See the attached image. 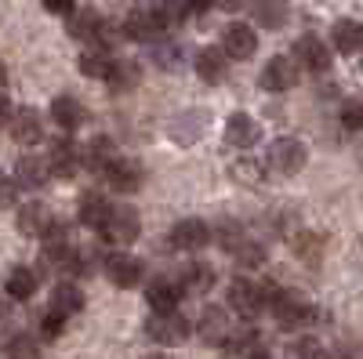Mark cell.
<instances>
[{"instance_id": "6da1fadb", "label": "cell", "mask_w": 363, "mask_h": 359, "mask_svg": "<svg viewBox=\"0 0 363 359\" xmlns=\"http://www.w3.org/2000/svg\"><path fill=\"white\" fill-rule=\"evenodd\" d=\"M262 290H265V305L272 309V316H277V323L284 331H298V326H306L313 319V305L301 294L277 290V287H262Z\"/></svg>"}, {"instance_id": "7a4b0ae2", "label": "cell", "mask_w": 363, "mask_h": 359, "mask_svg": "<svg viewBox=\"0 0 363 359\" xmlns=\"http://www.w3.org/2000/svg\"><path fill=\"white\" fill-rule=\"evenodd\" d=\"M138 232H142V218H138V211H135L131 203H116V207H109V215H106V222H102V236L109 239L113 247H128V244H135Z\"/></svg>"}, {"instance_id": "3957f363", "label": "cell", "mask_w": 363, "mask_h": 359, "mask_svg": "<svg viewBox=\"0 0 363 359\" xmlns=\"http://www.w3.org/2000/svg\"><path fill=\"white\" fill-rule=\"evenodd\" d=\"M145 334L160 345H182L189 338V319L178 312H153L145 323Z\"/></svg>"}, {"instance_id": "277c9868", "label": "cell", "mask_w": 363, "mask_h": 359, "mask_svg": "<svg viewBox=\"0 0 363 359\" xmlns=\"http://www.w3.org/2000/svg\"><path fill=\"white\" fill-rule=\"evenodd\" d=\"M229 309L240 312L244 319H255L265 309V290L255 280H233L229 283Z\"/></svg>"}, {"instance_id": "5b68a950", "label": "cell", "mask_w": 363, "mask_h": 359, "mask_svg": "<svg viewBox=\"0 0 363 359\" xmlns=\"http://www.w3.org/2000/svg\"><path fill=\"white\" fill-rule=\"evenodd\" d=\"M269 167L277 174H298L306 167V145L298 138H277L269 149Z\"/></svg>"}, {"instance_id": "8992f818", "label": "cell", "mask_w": 363, "mask_h": 359, "mask_svg": "<svg viewBox=\"0 0 363 359\" xmlns=\"http://www.w3.org/2000/svg\"><path fill=\"white\" fill-rule=\"evenodd\" d=\"M164 29H167V18H164L160 8H138V11H131L128 22H124V33H128L131 40H157Z\"/></svg>"}, {"instance_id": "52a82bcc", "label": "cell", "mask_w": 363, "mask_h": 359, "mask_svg": "<svg viewBox=\"0 0 363 359\" xmlns=\"http://www.w3.org/2000/svg\"><path fill=\"white\" fill-rule=\"evenodd\" d=\"M106 276H109L113 287L131 290V287L142 283L145 268H142V261H138L135 254H109V261H106Z\"/></svg>"}, {"instance_id": "ba28073f", "label": "cell", "mask_w": 363, "mask_h": 359, "mask_svg": "<svg viewBox=\"0 0 363 359\" xmlns=\"http://www.w3.org/2000/svg\"><path fill=\"white\" fill-rule=\"evenodd\" d=\"M298 84V62L287 55H277L269 58V66L262 69V87L265 91H291V87Z\"/></svg>"}, {"instance_id": "9c48e42d", "label": "cell", "mask_w": 363, "mask_h": 359, "mask_svg": "<svg viewBox=\"0 0 363 359\" xmlns=\"http://www.w3.org/2000/svg\"><path fill=\"white\" fill-rule=\"evenodd\" d=\"M171 244L178 251H203L211 244V225L200 222V218H182L174 229H171Z\"/></svg>"}, {"instance_id": "30bf717a", "label": "cell", "mask_w": 363, "mask_h": 359, "mask_svg": "<svg viewBox=\"0 0 363 359\" xmlns=\"http://www.w3.org/2000/svg\"><path fill=\"white\" fill-rule=\"evenodd\" d=\"M294 62L301 69H309V73H327L330 69V51H327V44L320 37L309 33V37H301L294 44Z\"/></svg>"}, {"instance_id": "8fae6325", "label": "cell", "mask_w": 363, "mask_h": 359, "mask_svg": "<svg viewBox=\"0 0 363 359\" xmlns=\"http://www.w3.org/2000/svg\"><path fill=\"white\" fill-rule=\"evenodd\" d=\"M196 334L207 341V345H225L229 334H233V323H229V312L218 309V305H211L200 312V323H196Z\"/></svg>"}, {"instance_id": "7c38bea8", "label": "cell", "mask_w": 363, "mask_h": 359, "mask_svg": "<svg viewBox=\"0 0 363 359\" xmlns=\"http://www.w3.org/2000/svg\"><path fill=\"white\" fill-rule=\"evenodd\" d=\"M106 178H109V186H113L116 193H138L142 182H145V171H142V164H135V160L116 156V160L106 167Z\"/></svg>"}, {"instance_id": "4fadbf2b", "label": "cell", "mask_w": 363, "mask_h": 359, "mask_svg": "<svg viewBox=\"0 0 363 359\" xmlns=\"http://www.w3.org/2000/svg\"><path fill=\"white\" fill-rule=\"evenodd\" d=\"M222 51H225V58H251L258 51V33L247 22H233L222 37Z\"/></svg>"}, {"instance_id": "5bb4252c", "label": "cell", "mask_w": 363, "mask_h": 359, "mask_svg": "<svg viewBox=\"0 0 363 359\" xmlns=\"http://www.w3.org/2000/svg\"><path fill=\"white\" fill-rule=\"evenodd\" d=\"M193 66H196V76L203 84H222L225 73H229V58H225L222 47H203V51H196V62Z\"/></svg>"}, {"instance_id": "9a60e30c", "label": "cell", "mask_w": 363, "mask_h": 359, "mask_svg": "<svg viewBox=\"0 0 363 359\" xmlns=\"http://www.w3.org/2000/svg\"><path fill=\"white\" fill-rule=\"evenodd\" d=\"M8 127H11V138H15L18 145H33V142L44 138V124H40L37 109H18V113H11Z\"/></svg>"}, {"instance_id": "2e32d148", "label": "cell", "mask_w": 363, "mask_h": 359, "mask_svg": "<svg viewBox=\"0 0 363 359\" xmlns=\"http://www.w3.org/2000/svg\"><path fill=\"white\" fill-rule=\"evenodd\" d=\"M258 138H262V127L255 124L247 113H233V116L225 120V142H229V145L247 149V145H255Z\"/></svg>"}, {"instance_id": "e0dca14e", "label": "cell", "mask_w": 363, "mask_h": 359, "mask_svg": "<svg viewBox=\"0 0 363 359\" xmlns=\"http://www.w3.org/2000/svg\"><path fill=\"white\" fill-rule=\"evenodd\" d=\"M48 167H51V178H73L77 167H80V156H77V145L69 138L55 142V149L48 153Z\"/></svg>"}, {"instance_id": "ac0fdd59", "label": "cell", "mask_w": 363, "mask_h": 359, "mask_svg": "<svg viewBox=\"0 0 363 359\" xmlns=\"http://www.w3.org/2000/svg\"><path fill=\"white\" fill-rule=\"evenodd\" d=\"M66 29H69L77 40H99V37H102V29H106V22H102V15H99L95 8H80V11L69 15Z\"/></svg>"}, {"instance_id": "d6986e66", "label": "cell", "mask_w": 363, "mask_h": 359, "mask_svg": "<svg viewBox=\"0 0 363 359\" xmlns=\"http://www.w3.org/2000/svg\"><path fill=\"white\" fill-rule=\"evenodd\" d=\"M80 309H84V294H80L77 283H58V287L51 290V309H48V312L69 319V316H77Z\"/></svg>"}, {"instance_id": "ffe728a7", "label": "cell", "mask_w": 363, "mask_h": 359, "mask_svg": "<svg viewBox=\"0 0 363 359\" xmlns=\"http://www.w3.org/2000/svg\"><path fill=\"white\" fill-rule=\"evenodd\" d=\"M51 120L62 131H77L84 120H87V113H84V106L77 102V98H69V95H58L55 102H51Z\"/></svg>"}, {"instance_id": "44dd1931", "label": "cell", "mask_w": 363, "mask_h": 359, "mask_svg": "<svg viewBox=\"0 0 363 359\" xmlns=\"http://www.w3.org/2000/svg\"><path fill=\"white\" fill-rule=\"evenodd\" d=\"M51 222H55L51 211H48L44 203H37V200L26 203L22 211H18V232H22V236H44V232L51 229Z\"/></svg>"}, {"instance_id": "7402d4cb", "label": "cell", "mask_w": 363, "mask_h": 359, "mask_svg": "<svg viewBox=\"0 0 363 359\" xmlns=\"http://www.w3.org/2000/svg\"><path fill=\"white\" fill-rule=\"evenodd\" d=\"M178 297H182V287L171 283V280H153V283L145 287V302H149V309H153V312H174Z\"/></svg>"}, {"instance_id": "603a6c76", "label": "cell", "mask_w": 363, "mask_h": 359, "mask_svg": "<svg viewBox=\"0 0 363 359\" xmlns=\"http://www.w3.org/2000/svg\"><path fill=\"white\" fill-rule=\"evenodd\" d=\"M106 80H109L113 91H131V87H138V80H142V66L135 62V58H113Z\"/></svg>"}, {"instance_id": "cb8c5ba5", "label": "cell", "mask_w": 363, "mask_h": 359, "mask_svg": "<svg viewBox=\"0 0 363 359\" xmlns=\"http://www.w3.org/2000/svg\"><path fill=\"white\" fill-rule=\"evenodd\" d=\"M51 178V167H48V156H22L18 167H15V182L26 186V189H37Z\"/></svg>"}, {"instance_id": "d4e9b609", "label": "cell", "mask_w": 363, "mask_h": 359, "mask_svg": "<svg viewBox=\"0 0 363 359\" xmlns=\"http://www.w3.org/2000/svg\"><path fill=\"white\" fill-rule=\"evenodd\" d=\"M37 273L33 268H26V265H15L11 273H8V280H4V290L15 297V302H26V297H33L37 294Z\"/></svg>"}, {"instance_id": "484cf974", "label": "cell", "mask_w": 363, "mask_h": 359, "mask_svg": "<svg viewBox=\"0 0 363 359\" xmlns=\"http://www.w3.org/2000/svg\"><path fill=\"white\" fill-rule=\"evenodd\" d=\"M335 47L342 51V55H356V51H363V25L359 22H352V18H342V22H335Z\"/></svg>"}, {"instance_id": "4316f807", "label": "cell", "mask_w": 363, "mask_h": 359, "mask_svg": "<svg viewBox=\"0 0 363 359\" xmlns=\"http://www.w3.org/2000/svg\"><path fill=\"white\" fill-rule=\"evenodd\" d=\"M287 18H291L287 0H255V22H262L265 29H280Z\"/></svg>"}, {"instance_id": "83f0119b", "label": "cell", "mask_w": 363, "mask_h": 359, "mask_svg": "<svg viewBox=\"0 0 363 359\" xmlns=\"http://www.w3.org/2000/svg\"><path fill=\"white\" fill-rule=\"evenodd\" d=\"M106 215H109V203H106V196H99V193H84V196H80V211H77L80 225L102 229Z\"/></svg>"}, {"instance_id": "f1b7e54d", "label": "cell", "mask_w": 363, "mask_h": 359, "mask_svg": "<svg viewBox=\"0 0 363 359\" xmlns=\"http://www.w3.org/2000/svg\"><path fill=\"white\" fill-rule=\"evenodd\" d=\"M211 287H215V268L196 261L186 268V276H182V290H189V294H207Z\"/></svg>"}, {"instance_id": "f546056e", "label": "cell", "mask_w": 363, "mask_h": 359, "mask_svg": "<svg viewBox=\"0 0 363 359\" xmlns=\"http://www.w3.org/2000/svg\"><path fill=\"white\" fill-rule=\"evenodd\" d=\"M109 66H113V58H109V47H87L84 55H80V73H87V76H99V80H106V73H109Z\"/></svg>"}, {"instance_id": "4dcf8cb0", "label": "cell", "mask_w": 363, "mask_h": 359, "mask_svg": "<svg viewBox=\"0 0 363 359\" xmlns=\"http://www.w3.org/2000/svg\"><path fill=\"white\" fill-rule=\"evenodd\" d=\"M116 160V149H113V142L109 138H95L87 145V164H91V171H102L106 174V167Z\"/></svg>"}, {"instance_id": "1f68e13d", "label": "cell", "mask_w": 363, "mask_h": 359, "mask_svg": "<svg viewBox=\"0 0 363 359\" xmlns=\"http://www.w3.org/2000/svg\"><path fill=\"white\" fill-rule=\"evenodd\" d=\"M233 258H236L240 265H247V268H255V265H262V261H265L262 247H258V244H251L247 236H244V239H240V244L233 247Z\"/></svg>"}, {"instance_id": "d6a6232c", "label": "cell", "mask_w": 363, "mask_h": 359, "mask_svg": "<svg viewBox=\"0 0 363 359\" xmlns=\"http://www.w3.org/2000/svg\"><path fill=\"white\" fill-rule=\"evenodd\" d=\"M342 124L349 131H363V98H349L342 106Z\"/></svg>"}, {"instance_id": "836d02e7", "label": "cell", "mask_w": 363, "mask_h": 359, "mask_svg": "<svg viewBox=\"0 0 363 359\" xmlns=\"http://www.w3.org/2000/svg\"><path fill=\"white\" fill-rule=\"evenodd\" d=\"M15 203H18V182L8 174H0V211H8Z\"/></svg>"}, {"instance_id": "e575fe53", "label": "cell", "mask_w": 363, "mask_h": 359, "mask_svg": "<svg viewBox=\"0 0 363 359\" xmlns=\"http://www.w3.org/2000/svg\"><path fill=\"white\" fill-rule=\"evenodd\" d=\"M62 326H66V319H62V316H55V312H48V316L40 319L44 338H58V334H62Z\"/></svg>"}, {"instance_id": "d590c367", "label": "cell", "mask_w": 363, "mask_h": 359, "mask_svg": "<svg viewBox=\"0 0 363 359\" xmlns=\"http://www.w3.org/2000/svg\"><path fill=\"white\" fill-rule=\"evenodd\" d=\"M294 359H320V345L316 341H298L294 345Z\"/></svg>"}, {"instance_id": "8d00e7d4", "label": "cell", "mask_w": 363, "mask_h": 359, "mask_svg": "<svg viewBox=\"0 0 363 359\" xmlns=\"http://www.w3.org/2000/svg\"><path fill=\"white\" fill-rule=\"evenodd\" d=\"M11 348H15V355H11V359H37V348L29 345V338H18Z\"/></svg>"}, {"instance_id": "74e56055", "label": "cell", "mask_w": 363, "mask_h": 359, "mask_svg": "<svg viewBox=\"0 0 363 359\" xmlns=\"http://www.w3.org/2000/svg\"><path fill=\"white\" fill-rule=\"evenodd\" d=\"M73 4H77V0H44V8H48L51 15H69Z\"/></svg>"}, {"instance_id": "f35d334b", "label": "cell", "mask_w": 363, "mask_h": 359, "mask_svg": "<svg viewBox=\"0 0 363 359\" xmlns=\"http://www.w3.org/2000/svg\"><path fill=\"white\" fill-rule=\"evenodd\" d=\"M174 51H178V47H171V44L157 47V62H160V66H174V62H178V58H174Z\"/></svg>"}, {"instance_id": "ab89813d", "label": "cell", "mask_w": 363, "mask_h": 359, "mask_svg": "<svg viewBox=\"0 0 363 359\" xmlns=\"http://www.w3.org/2000/svg\"><path fill=\"white\" fill-rule=\"evenodd\" d=\"M11 120V106H8V95H0V127Z\"/></svg>"}, {"instance_id": "60d3db41", "label": "cell", "mask_w": 363, "mask_h": 359, "mask_svg": "<svg viewBox=\"0 0 363 359\" xmlns=\"http://www.w3.org/2000/svg\"><path fill=\"white\" fill-rule=\"evenodd\" d=\"M182 4H186V11H207L211 0H182Z\"/></svg>"}, {"instance_id": "b9f144b4", "label": "cell", "mask_w": 363, "mask_h": 359, "mask_svg": "<svg viewBox=\"0 0 363 359\" xmlns=\"http://www.w3.org/2000/svg\"><path fill=\"white\" fill-rule=\"evenodd\" d=\"M215 4H218V8H225V11H236V8H244L247 0H215Z\"/></svg>"}, {"instance_id": "7bdbcfd3", "label": "cell", "mask_w": 363, "mask_h": 359, "mask_svg": "<svg viewBox=\"0 0 363 359\" xmlns=\"http://www.w3.org/2000/svg\"><path fill=\"white\" fill-rule=\"evenodd\" d=\"M142 359H171L167 352H153V355H142Z\"/></svg>"}, {"instance_id": "ee69618b", "label": "cell", "mask_w": 363, "mask_h": 359, "mask_svg": "<svg viewBox=\"0 0 363 359\" xmlns=\"http://www.w3.org/2000/svg\"><path fill=\"white\" fill-rule=\"evenodd\" d=\"M4 76H8V69H4V62H0V84H4Z\"/></svg>"}, {"instance_id": "f6af8a7d", "label": "cell", "mask_w": 363, "mask_h": 359, "mask_svg": "<svg viewBox=\"0 0 363 359\" xmlns=\"http://www.w3.org/2000/svg\"><path fill=\"white\" fill-rule=\"evenodd\" d=\"M8 359H11V355H8Z\"/></svg>"}]
</instances>
